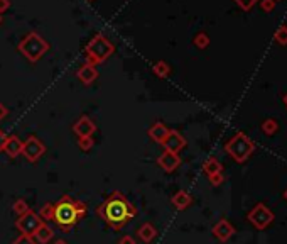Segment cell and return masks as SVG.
I'll return each mask as SVG.
<instances>
[{
  "mask_svg": "<svg viewBox=\"0 0 287 244\" xmlns=\"http://www.w3.org/2000/svg\"><path fill=\"white\" fill-rule=\"evenodd\" d=\"M98 215L103 219L105 222L112 229L118 231L122 229L127 222H130L137 215V210L129 199L122 195L120 192H113L112 195L105 200L103 204L98 207Z\"/></svg>",
  "mask_w": 287,
  "mask_h": 244,
  "instance_id": "6da1fadb",
  "label": "cell"
},
{
  "mask_svg": "<svg viewBox=\"0 0 287 244\" xmlns=\"http://www.w3.org/2000/svg\"><path fill=\"white\" fill-rule=\"evenodd\" d=\"M84 215H86V205L80 200L71 199L69 195H63L54 205L52 221L63 232H69V229Z\"/></svg>",
  "mask_w": 287,
  "mask_h": 244,
  "instance_id": "7a4b0ae2",
  "label": "cell"
},
{
  "mask_svg": "<svg viewBox=\"0 0 287 244\" xmlns=\"http://www.w3.org/2000/svg\"><path fill=\"white\" fill-rule=\"evenodd\" d=\"M115 51V46L112 44V41L108 39L105 34L98 33L97 36H93V39L86 44L84 48V55H86V63L90 65H100V63L107 61L110 56Z\"/></svg>",
  "mask_w": 287,
  "mask_h": 244,
  "instance_id": "3957f363",
  "label": "cell"
},
{
  "mask_svg": "<svg viewBox=\"0 0 287 244\" xmlns=\"http://www.w3.org/2000/svg\"><path fill=\"white\" fill-rule=\"evenodd\" d=\"M19 51L29 59L31 63H36L46 53L49 51V42L37 33H29L19 44Z\"/></svg>",
  "mask_w": 287,
  "mask_h": 244,
  "instance_id": "277c9868",
  "label": "cell"
},
{
  "mask_svg": "<svg viewBox=\"0 0 287 244\" xmlns=\"http://www.w3.org/2000/svg\"><path fill=\"white\" fill-rule=\"evenodd\" d=\"M225 150L236 163H245L252 156V153H253L255 144L249 139V136L245 132H236L225 144Z\"/></svg>",
  "mask_w": 287,
  "mask_h": 244,
  "instance_id": "5b68a950",
  "label": "cell"
},
{
  "mask_svg": "<svg viewBox=\"0 0 287 244\" xmlns=\"http://www.w3.org/2000/svg\"><path fill=\"white\" fill-rule=\"evenodd\" d=\"M247 219H249V221L258 229V231H264V229L267 227L272 221H274V214H272V210L265 204H257L249 212Z\"/></svg>",
  "mask_w": 287,
  "mask_h": 244,
  "instance_id": "8992f818",
  "label": "cell"
},
{
  "mask_svg": "<svg viewBox=\"0 0 287 244\" xmlns=\"http://www.w3.org/2000/svg\"><path fill=\"white\" fill-rule=\"evenodd\" d=\"M42 224H44V221H42L36 212H33V210H29L27 214L20 215L16 222V225H17V229L20 231V234H26V236H34L36 234V231L41 227Z\"/></svg>",
  "mask_w": 287,
  "mask_h": 244,
  "instance_id": "52a82bcc",
  "label": "cell"
},
{
  "mask_svg": "<svg viewBox=\"0 0 287 244\" xmlns=\"http://www.w3.org/2000/svg\"><path fill=\"white\" fill-rule=\"evenodd\" d=\"M46 153V146L37 139L36 136H29L26 141L22 143V154L27 158L31 163L37 161L42 154Z\"/></svg>",
  "mask_w": 287,
  "mask_h": 244,
  "instance_id": "ba28073f",
  "label": "cell"
},
{
  "mask_svg": "<svg viewBox=\"0 0 287 244\" xmlns=\"http://www.w3.org/2000/svg\"><path fill=\"white\" fill-rule=\"evenodd\" d=\"M162 146H164L166 151H169V153H176L178 154L181 150H183L184 146H186V139H184V136H181L178 131H171L169 129L168 136H166V139L162 141Z\"/></svg>",
  "mask_w": 287,
  "mask_h": 244,
  "instance_id": "9c48e42d",
  "label": "cell"
},
{
  "mask_svg": "<svg viewBox=\"0 0 287 244\" xmlns=\"http://www.w3.org/2000/svg\"><path fill=\"white\" fill-rule=\"evenodd\" d=\"M73 131L78 137H88L97 131V124L91 121L88 115H83V117H80L76 122H74Z\"/></svg>",
  "mask_w": 287,
  "mask_h": 244,
  "instance_id": "30bf717a",
  "label": "cell"
},
{
  "mask_svg": "<svg viewBox=\"0 0 287 244\" xmlns=\"http://www.w3.org/2000/svg\"><path fill=\"white\" fill-rule=\"evenodd\" d=\"M235 234V229H233V225L230 224L226 219H221V221H218L215 224V227H213V236L216 239H219L221 243H225V241H228L232 236Z\"/></svg>",
  "mask_w": 287,
  "mask_h": 244,
  "instance_id": "8fae6325",
  "label": "cell"
},
{
  "mask_svg": "<svg viewBox=\"0 0 287 244\" xmlns=\"http://www.w3.org/2000/svg\"><path fill=\"white\" fill-rule=\"evenodd\" d=\"M157 163L164 171H174V169L181 165V158H179V154H176V153L164 151V153L157 158Z\"/></svg>",
  "mask_w": 287,
  "mask_h": 244,
  "instance_id": "7c38bea8",
  "label": "cell"
},
{
  "mask_svg": "<svg viewBox=\"0 0 287 244\" xmlns=\"http://www.w3.org/2000/svg\"><path fill=\"white\" fill-rule=\"evenodd\" d=\"M76 76H78V80H80L81 83L91 85L95 80L98 78V70H97V66H95V65L84 63V65L76 72Z\"/></svg>",
  "mask_w": 287,
  "mask_h": 244,
  "instance_id": "4fadbf2b",
  "label": "cell"
},
{
  "mask_svg": "<svg viewBox=\"0 0 287 244\" xmlns=\"http://www.w3.org/2000/svg\"><path fill=\"white\" fill-rule=\"evenodd\" d=\"M3 151H5L10 158H17L19 154H22V141H20L17 136L9 137L7 143H5V148H3Z\"/></svg>",
  "mask_w": 287,
  "mask_h": 244,
  "instance_id": "5bb4252c",
  "label": "cell"
},
{
  "mask_svg": "<svg viewBox=\"0 0 287 244\" xmlns=\"http://www.w3.org/2000/svg\"><path fill=\"white\" fill-rule=\"evenodd\" d=\"M168 132H169V129L162 122H155L154 126L149 129V136H151V139L155 141V143H159V144H162V141L166 139Z\"/></svg>",
  "mask_w": 287,
  "mask_h": 244,
  "instance_id": "9a60e30c",
  "label": "cell"
},
{
  "mask_svg": "<svg viewBox=\"0 0 287 244\" xmlns=\"http://www.w3.org/2000/svg\"><path fill=\"white\" fill-rule=\"evenodd\" d=\"M191 204H193V199H191L189 193L184 192V190H179V192L172 197V205H174L178 210H184V208H187Z\"/></svg>",
  "mask_w": 287,
  "mask_h": 244,
  "instance_id": "2e32d148",
  "label": "cell"
},
{
  "mask_svg": "<svg viewBox=\"0 0 287 244\" xmlns=\"http://www.w3.org/2000/svg\"><path fill=\"white\" fill-rule=\"evenodd\" d=\"M52 236H54V232H52V229L49 227L48 224H42L41 227L36 231V234L33 236L34 238V241L39 243V244H46V243H49L52 239Z\"/></svg>",
  "mask_w": 287,
  "mask_h": 244,
  "instance_id": "e0dca14e",
  "label": "cell"
},
{
  "mask_svg": "<svg viewBox=\"0 0 287 244\" xmlns=\"http://www.w3.org/2000/svg\"><path fill=\"white\" fill-rule=\"evenodd\" d=\"M155 236H157V231H155V227L151 224V222H145V224L140 225L139 238L142 239L144 243H151L152 239H155Z\"/></svg>",
  "mask_w": 287,
  "mask_h": 244,
  "instance_id": "ac0fdd59",
  "label": "cell"
},
{
  "mask_svg": "<svg viewBox=\"0 0 287 244\" xmlns=\"http://www.w3.org/2000/svg\"><path fill=\"white\" fill-rule=\"evenodd\" d=\"M203 169H204V173H206L208 176H211V175H216V173H221L223 171V165L219 163L216 158H208L206 161H204V165H203Z\"/></svg>",
  "mask_w": 287,
  "mask_h": 244,
  "instance_id": "d6986e66",
  "label": "cell"
},
{
  "mask_svg": "<svg viewBox=\"0 0 287 244\" xmlns=\"http://www.w3.org/2000/svg\"><path fill=\"white\" fill-rule=\"evenodd\" d=\"M152 72H154L159 78H166V76L171 73V68H169V65L166 61H157L154 66H152Z\"/></svg>",
  "mask_w": 287,
  "mask_h": 244,
  "instance_id": "ffe728a7",
  "label": "cell"
},
{
  "mask_svg": "<svg viewBox=\"0 0 287 244\" xmlns=\"http://www.w3.org/2000/svg\"><path fill=\"white\" fill-rule=\"evenodd\" d=\"M262 131H264L267 136H272V134H275V131L279 129V124L275 119H265L264 122H262Z\"/></svg>",
  "mask_w": 287,
  "mask_h": 244,
  "instance_id": "44dd1931",
  "label": "cell"
},
{
  "mask_svg": "<svg viewBox=\"0 0 287 244\" xmlns=\"http://www.w3.org/2000/svg\"><path fill=\"white\" fill-rule=\"evenodd\" d=\"M12 208H14V212L19 215V217H20V215H24V214H27V212L31 210L29 205L26 204V200H24V199L16 200V202H14V205H12Z\"/></svg>",
  "mask_w": 287,
  "mask_h": 244,
  "instance_id": "7402d4cb",
  "label": "cell"
},
{
  "mask_svg": "<svg viewBox=\"0 0 287 244\" xmlns=\"http://www.w3.org/2000/svg\"><path fill=\"white\" fill-rule=\"evenodd\" d=\"M274 41L279 42V44L286 46L287 44V26H281L274 34Z\"/></svg>",
  "mask_w": 287,
  "mask_h": 244,
  "instance_id": "603a6c76",
  "label": "cell"
},
{
  "mask_svg": "<svg viewBox=\"0 0 287 244\" xmlns=\"http://www.w3.org/2000/svg\"><path fill=\"white\" fill-rule=\"evenodd\" d=\"M52 212H54V204H46L39 212V217L42 221H52Z\"/></svg>",
  "mask_w": 287,
  "mask_h": 244,
  "instance_id": "cb8c5ba5",
  "label": "cell"
},
{
  "mask_svg": "<svg viewBox=\"0 0 287 244\" xmlns=\"http://www.w3.org/2000/svg\"><path fill=\"white\" fill-rule=\"evenodd\" d=\"M194 44H196L200 49L208 48V44H210V38H208V34H204V33L196 34V36H194Z\"/></svg>",
  "mask_w": 287,
  "mask_h": 244,
  "instance_id": "d4e9b609",
  "label": "cell"
},
{
  "mask_svg": "<svg viewBox=\"0 0 287 244\" xmlns=\"http://www.w3.org/2000/svg\"><path fill=\"white\" fill-rule=\"evenodd\" d=\"M78 146H80L83 151H90L91 148H93V137H91V136L78 137Z\"/></svg>",
  "mask_w": 287,
  "mask_h": 244,
  "instance_id": "484cf974",
  "label": "cell"
},
{
  "mask_svg": "<svg viewBox=\"0 0 287 244\" xmlns=\"http://www.w3.org/2000/svg\"><path fill=\"white\" fill-rule=\"evenodd\" d=\"M257 2H258V0H235L236 5H238L242 10H245V12H247V10H250V9H253V5Z\"/></svg>",
  "mask_w": 287,
  "mask_h": 244,
  "instance_id": "4316f807",
  "label": "cell"
},
{
  "mask_svg": "<svg viewBox=\"0 0 287 244\" xmlns=\"http://www.w3.org/2000/svg\"><path fill=\"white\" fill-rule=\"evenodd\" d=\"M258 2H260V9L264 10L265 14L272 12L275 7V0H258Z\"/></svg>",
  "mask_w": 287,
  "mask_h": 244,
  "instance_id": "83f0119b",
  "label": "cell"
},
{
  "mask_svg": "<svg viewBox=\"0 0 287 244\" xmlns=\"http://www.w3.org/2000/svg\"><path fill=\"white\" fill-rule=\"evenodd\" d=\"M12 244H37L36 241H34L33 236H26V234H20L19 238L16 239Z\"/></svg>",
  "mask_w": 287,
  "mask_h": 244,
  "instance_id": "f1b7e54d",
  "label": "cell"
},
{
  "mask_svg": "<svg viewBox=\"0 0 287 244\" xmlns=\"http://www.w3.org/2000/svg\"><path fill=\"white\" fill-rule=\"evenodd\" d=\"M210 178V183L213 187H219L223 182H225V176H223V173H216V175H211V176H208Z\"/></svg>",
  "mask_w": 287,
  "mask_h": 244,
  "instance_id": "f546056e",
  "label": "cell"
},
{
  "mask_svg": "<svg viewBox=\"0 0 287 244\" xmlns=\"http://www.w3.org/2000/svg\"><path fill=\"white\" fill-rule=\"evenodd\" d=\"M7 139H9V136H7L3 131H0V151H3V148H5V143Z\"/></svg>",
  "mask_w": 287,
  "mask_h": 244,
  "instance_id": "4dcf8cb0",
  "label": "cell"
},
{
  "mask_svg": "<svg viewBox=\"0 0 287 244\" xmlns=\"http://www.w3.org/2000/svg\"><path fill=\"white\" fill-rule=\"evenodd\" d=\"M118 244H137V243H135V239H134L132 236H123V238L118 241Z\"/></svg>",
  "mask_w": 287,
  "mask_h": 244,
  "instance_id": "1f68e13d",
  "label": "cell"
},
{
  "mask_svg": "<svg viewBox=\"0 0 287 244\" xmlns=\"http://www.w3.org/2000/svg\"><path fill=\"white\" fill-rule=\"evenodd\" d=\"M10 7V0H0V14H3Z\"/></svg>",
  "mask_w": 287,
  "mask_h": 244,
  "instance_id": "d6a6232c",
  "label": "cell"
},
{
  "mask_svg": "<svg viewBox=\"0 0 287 244\" xmlns=\"http://www.w3.org/2000/svg\"><path fill=\"white\" fill-rule=\"evenodd\" d=\"M7 115H9V109H7L3 104H0V121H2V119H5Z\"/></svg>",
  "mask_w": 287,
  "mask_h": 244,
  "instance_id": "836d02e7",
  "label": "cell"
},
{
  "mask_svg": "<svg viewBox=\"0 0 287 244\" xmlns=\"http://www.w3.org/2000/svg\"><path fill=\"white\" fill-rule=\"evenodd\" d=\"M52 244H68V243H66L65 239H58V241H54Z\"/></svg>",
  "mask_w": 287,
  "mask_h": 244,
  "instance_id": "e575fe53",
  "label": "cell"
},
{
  "mask_svg": "<svg viewBox=\"0 0 287 244\" xmlns=\"http://www.w3.org/2000/svg\"><path fill=\"white\" fill-rule=\"evenodd\" d=\"M284 104H286V107H287V94L284 95Z\"/></svg>",
  "mask_w": 287,
  "mask_h": 244,
  "instance_id": "d590c367",
  "label": "cell"
},
{
  "mask_svg": "<svg viewBox=\"0 0 287 244\" xmlns=\"http://www.w3.org/2000/svg\"><path fill=\"white\" fill-rule=\"evenodd\" d=\"M284 199L287 200V190H286V192H284Z\"/></svg>",
  "mask_w": 287,
  "mask_h": 244,
  "instance_id": "8d00e7d4",
  "label": "cell"
},
{
  "mask_svg": "<svg viewBox=\"0 0 287 244\" xmlns=\"http://www.w3.org/2000/svg\"><path fill=\"white\" fill-rule=\"evenodd\" d=\"M2 20H3V19H2V14H0V24H2Z\"/></svg>",
  "mask_w": 287,
  "mask_h": 244,
  "instance_id": "74e56055",
  "label": "cell"
},
{
  "mask_svg": "<svg viewBox=\"0 0 287 244\" xmlns=\"http://www.w3.org/2000/svg\"><path fill=\"white\" fill-rule=\"evenodd\" d=\"M275 2H277V0H275Z\"/></svg>",
  "mask_w": 287,
  "mask_h": 244,
  "instance_id": "f35d334b",
  "label": "cell"
}]
</instances>
